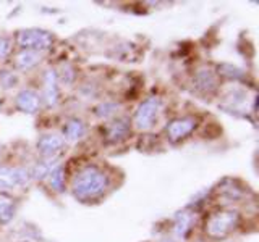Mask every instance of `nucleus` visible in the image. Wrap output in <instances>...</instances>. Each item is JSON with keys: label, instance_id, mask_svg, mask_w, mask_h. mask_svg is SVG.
<instances>
[{"label": "nucleus", "instance_id": "obj_1", "mask_svg": "<svg viewBox=\"0 0 259 242\" xmlns=\"http://www.w3.org/2000/svg\"><path fill=\"white\" fill-rule=\"evenodd\" d=\"M107 176L104 171L94 166H88L73 177L71 191L73 196L81 202L94 200L102 196L104 191L107 189Z\"/></svg>", "mask_w": 259, "mask_h": 242}, {"label": "nucleus", "instance_id": "obj_2", "mask_svg": "<svg viewBox=\"0 0 259 242\" xmlns=\"http://www.w3.org/2000/svg\"><path fill=\"white\" fill-rule=\"evenodd\" d=\"M238 223L240 213L237 210H221V212H215L207 218L204 231L210 239H224L233 229H237Z\"/></svg>", "mask_w": 259, "mask_h": 242}, {"label": "nucleus", "instance_id": "obj_3", "mask_svg": "<svg viewBox=\"0 0 259 242\" xmlns=\"http://www.w3.org/2000/svg\"><path fill=\"white\" fill-rule=\"evenodd\" d=\"M54 40H55V37L51 31L37 29V28L23 29L16 34V42H18V45L23 48V50H32L37 53L51 48Z\"/></svg>", "mask_w": 259, "mask_h": 242}, {"label": "nucleus", "instance_id": "obj_4", "mask_svg": "<svg viewBox=\"0 0 259 242\" xmlns=\"http://www.w3.org/2000/svg\"><path fill=\"white\" fill-rule=\"evenodd\" d=\"M162 108V102L159 97H149L140 103L133 116V126L136 131H149L156 125L159 113Z\"/></svg>", "mask_w": 259, "mask_h": 242}, {"label": "nucleus", "instance_id": "obj_5", "mask_svg": "<svg viewBox=\"0 0 259 242\" xmlns=\"http://www.w3.org/2000/svg\"><path fill=\"white\" fill-rule=\"evenodd\" d=\"M198 126L196 118L193 116H183V118H177L174 121H170L167 126V137L172 144H178L180 141L186 139L194 129Z\"/></svg>", "mask_w": 259, "mask_h": 242}, {"label": "nucleus", "instance_id": "obj_6", "mask_svg": "<svg viewBox=\"0 0 259 242\" xmlns=\"http://www.w3.org/2000/svg\"><path fill=\"white\" fill-rule=\"evenodd\" d=\"M36 147L42 158H54L65 147V139L59 134H44L37 139Z\"/></svg>", "mask_w": 259, "mask_h": 242}, {"label": "nucleus", "instance_id": "obj_7", "mask_svg": "<svg viewBox=\"0 0 259 242\" xmlns=\"http://www.w3.org/2000/svg\"><path fill=\"white\" fill-rule=\"evenodd\" d=\"M15 105L20 111L28 113V115H34L40 107V99L36 91H32V89H23V91L16 94Z\"/></svg>", "mask_w": 259, "mask_h": 242}, {"label": "nucleus", "instance_id": "obj_8", "mask_svg": "<svg viewBox=\"0 0 259 242\" xmlns=\"http://www.w3.org/2000/svg\"><path fill=\"white\" fill-rule=\"evenodd\" d=\"M130 121L126 118H117L107 125L105 129V142L107 144H118L125 141L130 134Z\"/></svg>", "mask_w": 259, "mask_h": 242}, {"label": "nucleus", "instance_id": "obj_9", "mask_svg": "<svg viewBox=\"0 0 259 242\" xmlns=\"http://www.w3.org/2000/svg\"><path fill=\"white\" fill-rule=\"evenodd\" d=\"M196 221V213L190 208H183L182 212H178L174 218V231L175 236L185 239L193 229V224Z\"/></svg>", "mask_w": 259, "mask_h": 242}, {"label": "nucleus", "instance_id": "obj_10", "mask_svg": "<svg viewBox=\"0 0 259 242\" xmlns=\"http://www.w3.org/2000/svg\"><path fill=\"white\" fill-rule=\"evenodd\" d=\"M0 177L12 186H26L31 181L29 169L18 166H0Z\"/></svg>", "mask_w": 259, "mask_h": 242}, {"label": "nucleus", "instance_id": "obj_11", "mask_svg": "<svg viewBox=\"0 0 259 242\" xmlns=\"http://www.w3.org/2000/svg\"><path fill=\"white\" fill-rule=\"evenodd\" d=\"M59 79L54 70H47L44 75V102L47 107H55L59 102Z\"/></svg>", "mask_w": 259, "mask_h": 242}, {"label": "nucleus", "instance_id": "obj_12", "mask_svg": "<svg viewBox=\"0 0 259 242\" xmlns=\"http://www.w3.org/2000/svg\"><path fill=\"white\" fill-rule=\"evenodd\" d=\"M193 84L196 87V91L202 94H212L217 89V76L207 68H201L193 78Z\"/></svg>", "mask_w": 259, "mask_h": 242}, {"label": "nucleus", "instance_id": "obj_13", "mask_svg": "<svg viewBox=\"0 0 259 242\" xmlns=\"http://www.w3.org/2000/svg\"><path fill=\"white\" fill-rule=\"evenodd\" d=\"M84 134H86V125L79 118H70L67 123L63 125L65 139H68L71 142H76L79 139H83Z\"/></svg>", "mask_w": 259, "mask_h": 242}, {"label": "nucleus", "instance_id": "obj_14", "mask_svg": "<svg viewBox=\"0 0 259 242\" xmlns=\"http://www.w3.org/2000/svg\"><path fill=\"white\" fill-rule=\"evenodd\" d=\"M57 166H59V163H57L55 157L54 158H44L42 161H37V163L29 169L31 179H36V181L46 179L47 176H51V173Z\"/></svg>", "mask_w": 259, "mask_h": 242}, {"label": "nucleus", "instance_id": "obj_15", "mask_svg": "<svg viewBox=\"0 0 259 242\" xmlns=\"http://www.w3.org/2000/svg\"><path fill=\"white\" fill-rule=\"evenodd\" d=\"M40 60V55L32 50H21L15 58V65L18 70H31Z\"/></svg>", "mask_w": 259, "mask_h": 242}, {"label": "nucleus", "instance_id": "obj_16", "mask_svg": "<svg viewBox=\"0 0 259 242\" xmlns=\"http://www.w3.org/2000/svg\"><path fill=\"white\" fill-rule=\"evenodd\" d=\"M15 216V200L7 194H0V224H7Z\"/></svg>", "mask_w": 259, "mask_h": 242}, {"label": "nucleus", "instance_id": "obj_17", "mask_svg": "<svg viewBox=\"0 0 259 242\" xmlns=\"http://www.w3.org/2000/svg\"><path fill=\"white\" fill-rule=\"evenodd\" d=\"M219 75L227 78V79H233V81H240V79H245L246 78V73L243 71L241 68L238 67H233V65H229V63H222L219 65Z\"/></svg>", "mask_w": 259, "mask_h": 242}, {"label": "nucleus", "instance_id": "obj_18", "mask_svg": "<svg viewBox=\"0 0 259 242\" xmlns=\"http://www.w3.org/2000/svg\"><path fill=\"white\" fill-rule=\"evenodd\" d=\"M49 179H51V188L52 189H55L57 192H63V189H65V171H63V168L60 165L51 173Z\"/></svg>", "mask_w": 259, "mask_h": 242}, {"label": "nucleus", "instance_id": "obj_19", "mask_svg": "<svg viewBox=\"0 0 259 242\" xmlns=\"http://www.w3.org/2000/svg\"><path fill=\"white\" fill-rule=\"evenodd\" d=\"M117 110H118V103H115V102H101L94 108V113H96L97 118H110Z\"/></svg>", "mask_w": 259, "mask_h": 242}, {"label": "nucleus", "instance_id": "obj_20", "mask_svg": "<svg viewBox=\"0 0 259 242\" xmlns=\"http://www.w3.org/2000/svg\"><path fill=\"white\" fill-rule=\"evenodd\" d=\"M57 79H60L63 84H71L75 81V70H73L71 65L65 63L60 68V76H57Z\"/></svg>", "mask_w": 259, "mask_h": 242}, {"label": "nucleus", "instance_id": "obj_21", "mask_svg": "<svg viewBox=\"0 0 259 242\" xmlns=\"http://www.w3.org/2000/svg\"><path fill=\"white\" fill-rule=\"evenodd\" d=\"M10 53H12V42H10V39L0 36V60L8 58Z\"/></svg>", "mask_w": 259, "mask_h": 242}, {"label": "nucleus", "instance_id": "obj_22", "mask_svg": "<svg viewBox=\"0 0 259 242\" xmlns=\"http://www.w3.org/2000/svg\"><path fill=\"white\" fill-rule=\"evenodd\" d=\"M0 83H2L4 87H12L16 83V76H13V73L2 71V75H0Z\"/></svg>", "mask_w": 259, "mask_h": 242}, {"label": "nucleus", "instance_id": "obj_23", "mask_svg": "<svg viewBox=\"0 0 259 242\" xmlns=\"http://www.w3.org/2000/svg\"><path fill=\"white\" fill-rule=\"evenodd\" d=\"M12 189V186L8 184L5 179H2V177H0V194L2 192H7V191H10Z\"/></svg>", "mask_w": 259, "mask_h": 242}, {"label": "nucleus", "instance_id": "obj_24", "mask_svg": "<svg viewBox=\"0 0 259 242\" xmlns=\"http://www.w3.org/2000/svg\"><path fill=\"white\" fill-rule=\"evenodd\" d=\"M160 242H175V240H172V239H164V240H160Z\"/></svg>", "mask_w": 259, "mask_h": 242}, {"label": "nucleus", "instance_id": "obj_25", "mask_svg": "<svg viewBox=\"0 0 259 242\" xmlns=\"http://www.w3.org/2000/svg\"><path fill=\"white\" fill-rule=\"evenodd\" d=\"M0 152H2V144H0Z\"/></svg>", "mask_w": 259, "mask_h": 242}, {"label": "nucleus", "instance_id": "obj_26", "mask_svg": "<svg viewBox=\"0 0 259 242\" xmlns=\"http://www.w3.org/2000/svg\"><path fill=\"white\" fill-rule=\"evenodd\" d=\"M21 242H29V240H21Z\"/></svg>", "mask_w": 259, "mask_h": 242}]
</instances>
